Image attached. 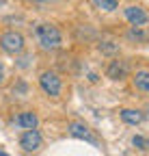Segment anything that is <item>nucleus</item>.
Listing matches in <instances>:
<instances>
[{
	"instance_id": "obj_9",
	"label": "nucleus",
	"mask_w": 149,
	"mask_h": 156,
	"mask_svg": "<svg viewBox=\"0 0 149 156\" xmlns=\"http://www.w3.org/2000/svg\"><path fill=\"white\" fill-rule=\"evenodd\" d=\"M132 85L141 93H149V69H138L132 76Z\"/></svg>"
},
{
	"instance_id": "obj_13",
	"label": "nucleus",
	"mask_w": 149,
	"mask_h": 156,
	"mask_svg": "<svg viewBox=\"0 0 149 156\" xmlns=\"http://www.w3.org/2000/svg\"><path fill=\"white\" fill-rule=\"evenodd\" d=\"M100 52L102 54H117L119 52V44H115V41H100Z\"/></svg>"
},
{
	"instance_id": "obj_4",
	"label": "nucleus",
	"mask_w": 149,
	"mask_h": 156,
	"mask_svg": "<svg viewBox=\"0 0 149 156\" xmlns=\"http://www.w3.org/2000/svg\"><path fill=\"white\" fill-rule=\"evenodd\" d=\"M130 74V61L127 58H113L106 67V76L110 80H123Z\"/></svg>"
},
{
	"instance_id": "obj_15",
	"label": "nucleus",
	"mask_w": 149,
	"mask_h": 156,
	"mask_svg": "<svg viewBox=\"0 0 149 156\" xmlns=\"http://www.w3.org/2000/svg\"><path fill=\"white\" fill-rule=\"evenodd\" d=\"M2 76H5V67H2V63H0V80H2Z\"/></svg>"
},
{
	"instance_id": "obj_11",
	"label": "nucleus",
	"mask_w": 149,
	"mask_h": 156,
	"mask_svg": "<svg viewBox=\"0 0 149 156\" xmlns=\"http://www.w3.org/2000/svg\"><path fill=\"white\" fill-rule=\"evenodd\" d=\"M119 115H121V119H123L125 124H130V126H138V124L145 119V115H143L141 111H136V108H123Z\"/></svg>"
},
{
	"instance_id": "obj_12",
	"label": "nucleus",
	"mask_w": 149,
	"mask_h": 156,
	"mask_svg": "<svg viewBox=\"0 0 149 156\" xmlns=\"http://www.w3.org/2000/svg\"><path fill=\"white\" fill-rule=\"evenodd\" d=\"M93 7L100 11H115L119 7V2L117 0H93Z\"/></svg>"
},
{
	"instance_id": "obj_2",
	"label": "nucleus",
	"mask_w": 149,
	"mask_h": 156,
	"mask_svg": "<svg viewBox=\"0 0 149 156\" xmlns=\"http://www.w3.org/2000/svg\"><path fill=\"white\" fill-rule=\"evenodd\" d=\"M0 48L7 54H22L24 52V37L15 30H7L0 35Z\"/></svg>"
},
{
	"instance_id": "obj_7",
	"label": "nucleus",
	"mask_w": 149,
	"mask_h": 156,
	"mask_svg": "<svg viewBox=\"0 0 149 156\" xmlns=\"http://www.w3.org/2000/svg\"><path fill=\"white\" fill-rule=\"evenodd\" d=\"M37 124H39V117L35 111H22L15 117V126L22 130H37Z\"/></svg>"
},
{
	"instance_id": "obj_1",
	"label": "nucleus",
	"mask_w": 149,
	"mask_h": 156,
	"mask_svg": "<svg viewBox=\"0 0 149 156\" xmlns=\"http://www.w3.org/2000/svg\"><path fill=\"white\" fill-rule=\"evenodd\" d=\"M35 37H37V41H39V48L41 50H48V52L59 50L61 44H63L61 30L54 26V24H50V22H43V24L37 26L35 28Z\"/></svg>"
},
{
	"instance_id": "obj_16",
	"label": "nucleus",
	"mask_w": 149,
	"mask_h": 156,
	"mask_svg": "<svg viewBox=\"0 0 149 156\" xmlns=\"http://www.w3.org/2000/svg\"><path fill=\"white\" fill-rule=\"evenodd\" d=\"M0 5H2V2H0Z\"/></svg>"
},
{
	"instance_id": "obj_5",
	"label": "nucleus",
	"mask_w": 149,
	"mask_h": 156,
	"mask_svg": "<svg viewBox=\"0 0 149 156\" xmlns=\"http://www.w3.org/2000/svg\"><path fill=\"white\" fill-rule=\"evenodd\" d=\"M43 143V136L39 130H24L20 136V147L24 152H37Z\"/></svg>"
},
{
	"instance_id": "obj_3",
	"label": "nucleus",
	"mask_w": 149,
	"mask_h": 156,
	"mask_svg": "<svg viewBox=\"0 0 149 156\" xmlns=\"http://www.w3.org/2000/svg\"><path fill=\"white\" fill-rule=\"evenodd\" d=\"M39 85H41V89H43L50 98H59V93H61V89H63V80H61V76H59L56 72H41Z\"/></svg>"
},
{
	"instance_id": "obj_6",
	"label": "nucleus",
	"mask_w": 149,
	"mask_h": 156,
	"mask_svg": "<svg viewBox=\"0 0 149 156\" xmlns=\"http://www.w3.org/2000/svg\"><path fill=\"white\" fill-rule=\"evenodd\" d=\"M125 20H127L134 28H141L143 24L149 22V13H147L145 7H141V5H130V7L125 9Z\"/></svg>"
},
{
	"instance_id": "obj_8",
	"label": "nucleus",
	"mask_w": 149,
	"mask_h": 156,
	"mask_svg": "<svg viewBox=\"0 0 149 156\" xmlns=\"http://www.w3.org/2000/svg\"><path fill=\"white\" fill-rule=\"evenodd\" d=\"M67 130H69L71 136H76V139H84V141H89V143H95V136L91 134L89 126L82 124V122H71V124L67 126Z\"/></svg>"
},
{
	"instance_id": "obj_10",
	"label": "nucleus",
	"mask_w": 149,
	"mask_h": 156,
	"mask_svg": "<svg viewBox=\"0 0 149 156\" xmlns=\"http://www.w3.org/2000/svg\"><path fill=\"white\" fill-rule=\"evenodd\" d=\"M125 39L127 41H132V44H149V30L147 28H130L127 33H125Z\"/></svg>"
},
{
	"instance_id": "obj_14",
	"label": "nucleus",
	"mask_w": 149,
	"mask_h": 156,
	"mask_svg": "<svg viewBox=\"0 0 149 156\" xmlns=\"http://www.w3.org/2000/svg\"><path fill=\"white\" fill-rule=\"evenodd\" d=\"M132 143H134L136 147H143V150H149V141H147V139H143V136H134V139H132Z\"/></svg>"
}]
</instances>
